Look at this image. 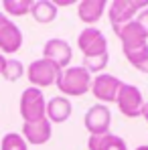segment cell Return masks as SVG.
<instances>
[{"instance_id":"obj_24","label":"cell","mask_w":148,"mask_h":150,"mask_svg":"<svg viewBox=\"0 0 148 150\" xmlns=\"http://www.w3.org/2000/svg\"><path fill=\"white\" fill-rule=\"evenodd\" d=\"M4 65H6V57L0 53V75H2V69H4Z\"/></svg>"},{"instance_id":"obj_11","label":"cell","mask_w":148,"mask_h":150,"mask_svg":"<svg viewBox=\"0 0 148 150\" xmlns=\"http://www.w3.org/2000/svg\"><path fill=\"white\" fill-rule=\"evenodd\" d=\"M116 35L122 41V49H134V47H140V45H146L148 43V35L142 30V26L138 25L136 21L126 23L122 28L116 30Z\"/></svg>"},{"instance_id":"obj_6","label":"cell","mask_w":148,"mask_h":150,"mask_svg":"<svg viewBox=\"0 0 148 150\" xmlns=\"http://www.w3.org/2000/svg\"><path fill=\"white\" fill-rule=\"evenodd\" d=\"M77 47L81 49L83 57H98L108 53V39L106 35L96 28V26H87L77 35Z\"/></svg>"},{"instance_id":"obj_2","label":"cell","mask_w":148,"mask_h":150,"mask_svg":"<svg viewBox=\"0 0 148 150\" xmlns=\"http://www.w3.org/2000/svg\"><path fill=\"white\" fill-rule=\"evenodd\" d=\"M148 8V0H114L108 2V16H110V25L114 28V33L118 28H122L126 23L134 21L138 16V12H142Z\"/></svg>"},{"instance_id":"obj_10","label":"cell","mask_w":148,"mask_h":150,"mask_svg":"<svg viewBox=\"0 0 148 150\" xmlns=\"http://www.w3.org/2000/svg\"><path fill=\"white\" fill-rule=\"evenodd\" d=\"M51 122L45 120H39V122H25L23 124V132L21 136L25 138L26 144H33V146H43L51 140Z\"/></svg>"},{"instance_id":"obj_15","label":"cell","mask_w":148,"mask_h":150,"mask_svg":"<svg viewBox=\"0 0 148 150\" xmlns=\"http://www.w3.org/2000/svg\"><path fill=\"white\" fill-rule=\"evenodd\" d=\"M87 148L89 150H128V146H126V140H124V138L108 132V134L89 136Z\"/></svg>"},{"instance_id":"obj_7","label":"cell","mask_w":148,"mask_h":150,"mask_svg":"<svg viewBox=\"0 0 148 150\" xmlns=\"http://www.w3.org/2000/svg\"><path fill=\"white\" fill-rule=\"evenodd\" d=\"M122 79H118L116 75H110V73H99L91 79V93L93 98L101 103H110V101H116L118 98V91L122 87Z\"/></svg>"},{"instance_id":"obj_8","label":"cell","mask_w":148,"mask_h":150,"mask_svg":"<svg viewBox=\"0 0 148 150\" xmlns=\"http://www.w3.org/2000/svg\"><path fill=\"white\" fill-rule=\"evenodd\" d=\"M83 124L85 130L89 132V136H98V134H108L110 126H112V112L106 103H96L91 105L85 116H83Z\"/></svg>"},{"instance_id":"obj_13","label":"cell","mask_w":148,"mask_h":150,"mask_svg":"<svg viewBox=\"0 0 148 150\" xmlns=\"http://www.w3.org/2000/svg\"><path fill=\"white\" fill-rule=\"evenodd\" d=\"M23 47V30L18 28L16 23L8 21L0 28V51L4 53H16Z\"/></svg>"},{"instance_id":"obj_23","label":"cell","mask_w":148,"mask_h":150,"mask_svg":"<svg viewBox=\"0 0 148 150\" xmlns=\"http://www.w3.org/2000/svg\"><path fill=\"white\" fill-rule=\"evenodd\" d=\"M8 21H10V18H8V16H6V14H4V12H0V28H2V26L6 25V23H8Z\"/></svg>"},{"instance_id":"obj_12","label":"cell","mask_w":148,"mask_h":150,"mask_svg":"<svg viewBox=\"0 0 148 150\" xmlns=\"http://www.w3.org/2000/svg\"><path fill=\"white\" fill-rule=\"evenodd\" d=\"M73 114V105L69 98L65 96H55L47 101V120L51 124H63L71 118Z\"/></svg>"},{"instance_id":"obj_1","label":"cell","mask_w":148,"mask_h":150,"mask_svg":"<svg viewBox=\"0 0 148 150\" xmlns=\"http://www.w3.org/2000/svg\"><path fill=\"white\" fill-rule=\"evenodd\" d=\"M91 73L83 67V65H69L67 69H63L57 77V89L61 91V96L65 98H79L85 96L91 89Z\"/></svg>"},{"instance_id":"obj_18","label":"cell","mask_w":148,"mask_h":150,"mask_svg":"<svg viewBox=\"0 0 148 150\" xmlns=\"http://www.w3.org/2000/svg\"><path fill=\"white\" fill-rule=\"evenodd\" d=\"M122 51H124V57H126L136 69H140L148 61V43L146 45H140V47H134V49H122Z\"/></svg>"},{"instance_id":"obj_19","label":"cell","mask_w":148,"mask_h":150,"mask_svg":"<svg viewBox=\"0 0 148 150\" xmlns=\"http://www.w3.org/2000/svg\"><path fill=\"white\" fill-rule=\"evenodd\" d=\"M25 73H26V69L18 59H6V65L2 69V77L6 81H18Z\"/></svg>"},{"instance_id":"obj_17","label":"cell","mask_w":148,"mask_h":150,"mask_svg":"<svg viewBox=\"0 0 148 150\" xmlns=\"http://www.w3.org/2000/svg\"><path fill=\"white\" fill-rule=\"evenodd\" d=\"M33 2H35V0H4V2H2V8H4V14H10V16H25V14H30Z\"/></svg>"},{"instance_id":"obj_21","label":"cell","mask_w":148,"mask_h":150,"mask_svg":"<svg viewBox=\"0 0 148 150\" xmlns=\"http://www.w3.org/2000/svg\"><path fill=\"white\" fill-rule=\"evenodd\" d=\"M108 61H110V55H108V53H106V55H98V57H83V67H85L89 73L99 75L106 69Z\"/></svg>"},{"instance_id":"obj_14","label":"cell","mask_w":148,"mask_h":150,"mask_svg":"<svg viewBox=\"0 0 148 150\" xmlns=\"http://www.w3.org/2000/svg\"><path fill=\"white\" fill-rule=\"evenodd\" d=\"M106 8H108L106 0H81V2H77V16L81 23L93 25L101 18Z\"/></svg>"},{"instance_id":"obj_25","label":"cell","mask_w":148,"mask_h":150,"mask_svg":"<svg viewBox=\"0 0 148 150\" xmlns=\"http://www.w3.org/2000/svg\"><path fill=\"white\" fill-rule=\"evenodd\" d=\"M142 118H144V120L148 122V101L144 103V110H142Z\"/></svg>"},{"instance_id":"obj_5","label":"cell","mask_w":148,"mask_h":150,"mask_svg":"<svg viewBox=\"0 0 148 150\" xmlns=\"http://www.w3.org/2000/svg\"><path fill=\"white\" fill-rule=\"evenodd\" d=\"M116 103H118V110L126 118H138V116H142V110H144L146 101L142 98V91L136 85L122 83V87L118 91V98H116Z\"/></svg>"},{"instance_id":"obj_20","label":"cell","mask_w":148,"mask_h":150,"mask_svg":"<svg viewBox=\"0 0 148 150\" xmlns=\"http://www.w3.org/2000/svg\"><path fill=\"white\" fill-rule=\"evenodd\" d=\"M0 150H28V144L25 142V138L16 132H8L2 136L0 142Z\"/></svg>"},{"instance_id":"obj_3","label":"cell","mask_w":148,"mask_h":150,"mask_svg":"<svg viewBox=\"0 0 148 150\" xmlns=\"http://www.w3.org/2000/svg\"><path fill=\"white\" fill-rule=\"evenodd\" d=\"M21 116L25 122H39L47 118V100L43 96V89L39 87H26L21 96V103H18Z\"/></svg>"},{"instance_id":"obj_9","label":"cell","mask_w":148,"mask_h":150,"mask_svg":"<svg viewBox=\"0 0 148 150\" xmlns=\"http://www.w3.org/2000/svg\"><path fill=\"white\" fill-rule=\"evenodd\" d=\"M43 57L53 61L63 71V69L69 67V63L73 59V51H71V45L65 39H49L43 47Z\"/></svg>"},{"instance_id":"obj_26","label":"cell","mask_w":148,"mask_h":150,"mask_svg":"<svg viewBox=\"0 0 148 150\" xmlns=\"http://www.w3.org/2000/svg\"><path fill=\"white\" fill-rule=\"evenodd\" d=\"M134 150H148V144H140V146H136Z\"/></svg>"},{"instance_id":"obj_16","label":"cell","mask_w":148,"mask_h":150,"mask_svg":"<svg viewBox=\"0 0 148 150\" xmlns=\"http://www.w3.org/2000/svg\"><path fill=\"white\" fill-rule=\"evenodd\" d=\"M30 14L39 25H49L57 18V6L53 0H35Z\"/></svg>"},{"instance_id":"obj_4","label":"cell","mask_w":148,"mask_h":150,"mask_svg":"<svg viewBox=\"0 0 148 150\" xmlns=\"http://www.w3.org/2000/svg\"><path fill=\"white\" fill-rule=\"evenodd\" d=\"M59 73H61V69H59L53 61L45 59V57L35 59V61L26 67V77H28L30 85H33V87H39V89L49 87V85H55Z\"/></svg>"},{"instance_id":"obj_22","label":"cell","mask_w":148,"mask_h":150,"mask_svg":"<svg viewBox=\"0 0 148 150\" xmlns=\"http://www.w3.org/2000/svg\"><path fill=\"white\" fill-rule=\"evenodd\" d=\"M134 21H136L138 25L142 26V30H144V33L148 35V8H144L142 12H138V16H136Z\"/></svg>"}]
</instances>
